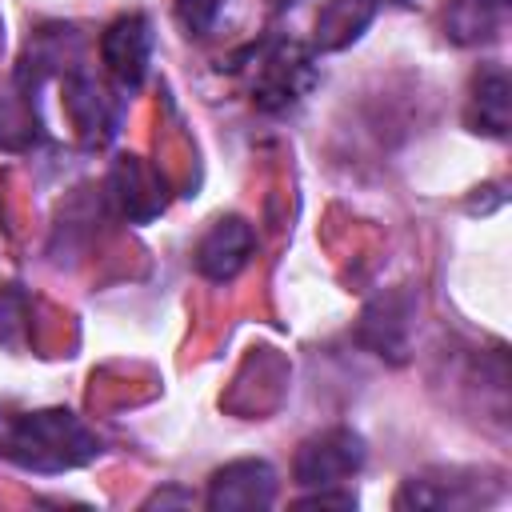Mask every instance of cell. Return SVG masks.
<instances>
[{"label":"cell","mask_w":512,"mask_h":512,"mask_svg":"<svg viewBox=\"0 0 512 512\" xmlns=\"http://www.w3.org/2000/svg\"><path fill=\"white\" fill-rule=\"evenodd\" d=\"M108 196L120 208V216L132 220V224H148L164 208V184H160V176L144 160H136V156L116 160V168L108 176Z\"/></svg>","instance_id":"8"},{"label":"cell","mask_w":512,"mask_h":512,"mask_svg":"<svg viewBox=\"0 0 512 512\" xmlns=\"http://www.w3.org/2000/svg\"><path fill=\"white\" fill-rule=\"evenodd\" d=\"M504 8H508V0H456L448 12V36L456 44L492 40L496 28L504 24Z\"/></svg>","instance_id":"12"},{"label":"cell","mask_w":512,"mask_h":512,"mask_svg":"<svg viewBox=\"0 0 512 512\" xmlns=\"http://www.w3.org/2000/svg\"><path fill=\"white\" fill-rule=\"evenodd\" d=\"M256 60V76H252V100L260 112H288L296 108L312 84H316V56L308 44L296 40H264V44H248V52Z\"/></svg>","instance_id":"2"},{"label":"cell","mask_w":512,"mask_h":512,"mask_svg":"<svg viewBox=\"0 0 512 512\" xmlns=\"http://www.w3.org/2000/svg\"><path fill=\"white\" fill-rule=\"evenodd\" d=\"M364 468V440L352 428H328L300 444L292 460V476L300 488H332L352 480Z\"/></svg>","instance_id":"3"},{"label":"cell","mask_w":512,"mask_h":512,"mask_svg":"<svg viewBox=\"0 0 512 512\" xmlns=\"http://www.w3.org/2000/svg\"><path fill=\"white\" fill-rule=\"evenodd\" d=\"M508 116H512V84L504 68H484L472 84V104H468V128L504 140L508 136Z\"/></svg>","instance_id":"10"},{"label":"cell","mask_w":512,"mask_h":512,"mask_svg":"<svg viewBox=\"0 0 512 512\" xmlns=\"http://www.w3.org/2000/svg\"><path fill=\"white\" fill-rule=\"evenodd\" d=\"M100 452L96 432L68 408L28 412L0 424V456L36 476H56L88 464Z\"/></svg>","instance_id":"1"},{"label":"cell","mask_w":512,"mask_h":512,"mask_svg":"<svg viewBox=\"0 0 512 512\" xmlns=\"http://www.w3.org/2000/svg\"><path fill=\"white\" fill-rule=\"evenodd\" d=\"M224 4H228V0H172L176 20H180V28H184L188 36H208L212 24L220 20Z\"/></svg>","instance_id":"13"},{"label":"cell","mask_w":512,"mask_h":512,"mask_svg":"<svg viewBox=\"0 0 512 512\" xmlns=\"http://www.w3.org/2000/svg\"><path fill=\"white\" fill-rule=\"evenodd\" d=\"M276 500V468L268 460H232L212 472L204 504L212 512L232 508H268Z\"/></svg>","instance_id":"5"},{"label":"cell","mask_w":512,"mask_h":512,"mask_svg":"<svg viewBox=\"0 0 512 512\" xmlns=\"http://www.w3.org/2000/svg\"><path fill=\"white\" fill-rule=\"evenodd\" d=\"M384 4H400V8H408V4H412V0H384Z\"/></svg>","instance_id":"15"},{"label":"cell","mask_w":512,"mask_h":512,"mask_svg":"<svg viewBox=\"0 0 512 512\" xmlns=\"http://www.w3.org/2000/svg\"><path fill=\"white\" fill-rule=\"evenodd\" d=\"M252 248H256L252 224H248L244 216H220V220L200 236L192 260H196V272H200L204 280L224 284V280H232V276L248 264Z\"/></svg>","instance_id":"6"},{"label":"cell","mask_w":512,"mask_h":512,"mask_svg":"<svg viewBox=\"0 0 512 512\" xmlns=\"http://www.w3.org/2000/svg\"><path fill=\"white\" fill-rule=\"evenodd\" d=\"M268 4H272V8H280V12H284V8H292V4H296V0H268Z\"/></svg>","instance_id":"14"},{"label":"cell","mask_w":512,"mask_h":512,"mask_svg":"<svg viewBox=\"0 0 512 512\" xmlns=\"http://www.w3.org/2000/svg\"><path fill=\"white\" fill-rule=\"evenodd\" d=\"M64 104L72 112V124L80 128L84 144L88 148H100L116 136V124H120V108L112 96H104V88L84 76V72H68L64 76Z\"/></svg>","instance_id":"7"},{"label":"cell","mask_w":512,"mask_h":512,"mask_svg":"<svg viewBox=\"0 0 512 512\" xmlns=\"http://www.w3.org/2000/svg\"><path fill=\"white\" fill-rule=\"evenodd\" d=\"M100 60L120 92H136L152 64V24L140 12L112 20L108 32L100 36Z\"/></svg>","instance_id":"4"},{"label":"cell","mask_w":512,"mask_h":512,"mask_svg":"<svg viewBox=\"0 0 512 512\" xmlns=\"http://www.w3.org/2000/svg\"><path fill=\"white\" fill-rule=\"evenodd\" d=\"M384 8V0H328L316 16V36L312 48L316 52H340L352 40L364 36V28L376 20V12Z\"/></svg>","instance_id":"9"},{"label":"cell","mask_w":512,"mask_h":512,"mask_svg":"<svg viewBox=\"0 0 512 512\" xmlns=\"http://www.w3.org/2000/svg\"><path fill=\"white\" fill-rule=\"evenodd\" d=\"M408 300H400V296H384V300H376L368 312H364V320H360V336L384 356H392V360H400L404 356V336H408Z\"/></svg>","instance_id":"11"}]
</instances>
